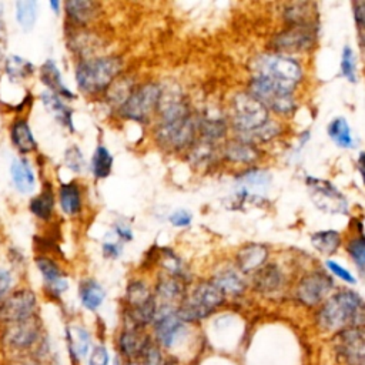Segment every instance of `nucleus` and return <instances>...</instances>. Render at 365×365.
<instances>
[{"instance_id":"f257e3e1","label":"nucleus","mask_w":365,"mask_h":365,"mask_svg":"<svg viewBox=\"0 0 365 365\" xmlns=\"http://www.w3.org/2000/svg\"><path fill=\"white\" fill-rule=\"evenodd\" d=\"M317 325L325 332L365 328V301L351 289L329 295L317 312Z\"/></svg>"},{"instance_id":"f03ea898","label":"nucleus","mask_w":365,"mask_h":365,"mask_svg":"<svg viewBox=\"0 0 365 365\" xmlns=\"http://www.w3.org/2000/svg\"><path fill=\"white\" fill-rule=\"evenodd\" d=\"M123 60L117 56H100L80 60L76 67V83L81 93L96 96L106 93L110 84L120 76Z\"/></svg>"},{"instance_id":"7ed1b4c3","label":"nucleus","mask_w":365,"mask_h":365,"mask_svg":"<svg viewBox=\"0 0 365 365\" xmlns=\"http://www.w3.org/2000/svg\"><path fill=\"white\" fill-rule=\"evenodd\" d=\"M254 76L278 88L294 93L302 80V67L291 56L281 53L261 54L254 60Z\"/></svg>"},{"instance_id":"20e7f679","label":"nucleus","mask_w":365,"mask_h":365,"mask_svg":"<svg viewBox=\"0 0 365 365\" xmlns=\"http://www.w3.org/2000/svg\"><path fill=\"white\" fill-rule=\"evenodd\" d=\"M200 120L191 111L163 117L154 130L155 141L168 151L190 150L200 137Z\"/></svg>"},{"instance_id":"39448f33","label":"nucleus","mask_w":365,"mask_h":365,"mask_svg":"<svg viewBox=\"0 0 365 365\" xmlns=\"http://www.w3.org/2000/svg\"><path fill=\"white\" fill-rule=\"evenodd\" d=\"M225 301V295L210 279L198 282L177 308L178 317L182 322H198L208 318Z\"/></svg>"},{"instance_id":"423d86ee","label":"nucleus","mask_w":365,"mask_h":365,"mask_svg":"<svg viewBox=\"0 0 365 365\" xmlns=\"http://www.w3.org/2000/svg\"><path fill=\"white\" fill-rule=\"evenodd\" d=\"M230 115L231 124L241 140L250 137L271 121L268 108L248 91L237 93L232 97Z\"/></svg>"},{"instance_id":"0eeeda50","label":"nucleus","mask_w":365,"mask_h":365,"mask_svg":"<svg viewBox=\"0 0 365 365\" xmlns=\"http://www.w3.org/2000/svg\"><path fill=\"white\" fill-rule=\"evenodd\" d=\"M124 299V317L128 328L143 329L144 327L153 324L157 312V302L154 294L150 291L148 285L144 281H131L127 285Z\"/></svg>"},{"instance_id":"6e6552de","label":"nucleus","mask_w":365,"mask_h":365,"mask_svg":"<svg viewBox=\"0 0 365 365\" xmlns=\"http://www.w3.org/2000/svg\"><path fill=\"white\" fill-rule=\"evenodd\" d=\"M161 96V86L157 83H144L135 86L127 100L117 110L120 117L137 123H145L157 113Z\"/></svg>"},{"instance_id":"1a4fd4ad","label":"nucleus","mask_w":365,"mask_h":365,"mask_svg":"<svg viewBox=\"0 0 365 365\" xmlns=\"http://www.w3.org/2000/svg\"><path fill=\"white\" fill-rule=\"evenodd\" d=\"M248 93L259 103H262L268 108V111H274L275 114L288 115L297 108L294 93L278 88L257 77L251 78Z\"/></svg>"},{"instance_id":"9d476101","label":"nucleus","mask_w":365,"mask_h":365,"mask_svg":"<svg viewBox=\"0 0 365 365\" xmlns=\"http://www.w3.org/2000/svg\"><path fill=\"white\" fill-rule=\"evenodd\" d=\"M305 182L309 190L311 200L317 208L328 214L348 212V200L331 181L317 177H307Z\"/></svg>"},{"instance_id":"9b49d317","label":"nucleus","mask_w":365,"mask_h":365,"mask_svg":"<svg viewBox=\"0 0 365 365\" xmlns=\"http://www.w3.org/2000/svg\"><path fill=\"white\" fill-rule=\"evenodd\" d=\"M332 289L334 281L328 274L322 271H312L298 281L295 297L302 305L314 308L321 305L329 297Z\"/></svg>"},{"instance_id":"f8f14e48","label":"nucleus","mask_w":365,"mask_h":365,"mask_svg":"<svg viewBox=\"0 0 365 365\" xmlns=\"http://www.w3.org/2000/svg\"><path fill=\"white\" fill-rule=\"evenodd\" d=\"M315 37V26H289L275 34L272 38V47L275 53L287 56L294 53H305L314 47Z\"/></svg>"},{"instance_id":"ddd939ff","label":"nucleus","mask_w":365,"mask_h":365,"mask_svg":"<svg viewBox=\"0 0 365 365\" xmlns=\"http://www.w3.org/2000/svg\"><path fill=\"white\" fill-rule=\"evenodd\" d=\"M334 351L344 365H365V328L345 329L335 334Z\"/></svg>"},{"instance_id":"4468645a","label":"nucleus","mask_w":365,"mask_h":365,"mask_svg":"<svg viewBox=\"0 0 365 365\" xmlns=\"http://www.w3.org/2000/svg\"><path fill=\"white\" fill-rule=\"evenodd\" d=\"M37 298L30 289H17L0 302V322L9 325L36 315Z\"/></svg>"},{"instance_id":"2eb2a0df","label":"nucleus","mask_w":365,"mask_h":365,"mask_svg":"<svg viewBox=\"0 0 365 365\" xmlns=\"http://www.w3.org/2000/svg\"><path fill=\"white\" fill-rule=\"evenodd\" d=\"M153 328L157 344L163 348H171L181 338L185 329V322L178 317L177 309L157 308Z\"/></svg>"},{"instance_id":"dca6fc26","label":"nucleus","mask_w":365,"mask_h":365,"mask_svg":"<svg viewBox=\"0 0 365 365\" xmlns=\"http://www.w3.org/2000/svg\"><path fill=\"white\" fill-rule=\"evenodd\" d=\"M185 282L187 279L164 272L157 279L153 292L157 302V308L177 309L185 297Z\"/></svg>"},{"instance_id":"f3484780","label":"nucleus","mask_w":365,"mask_h":365,"mask_svg":"<svg viewBox=\"0 0 365 365\" xmlns=\"http://www.w3.org/2000/svg\"><path fill=\"white\" fill-rule=\"evenodd\" d=\"M40 336V321L36 315L9 324L4 331L6 342L16 349L30 348Z\"/></svg>"},{"instance_id":"a211bd4d","label":"nucleus","mask_w":365,"mask_h":365,"mask_svg":"<svg viewBox=\"0 0 365 365\" xmlns=\"http://www.w3.org/2000/svg\"><path fill=\"white\" fill-rule=\"evenodd\" d=\"M34 262L44 279V287L47 288V292L53 297H60L68 287L66 272L48 255H37L34 258Z\"/></svg>"},{"instance_id":"6ab92c4d","label":"nucleus","mask_w":365,"mask_h":365,"mask_svg":"<svg viewBox=\"0 0 365 365\" xmlns=\"http://www.w3.org/2000/svg\"><path fill=\"white\" fill-rule=\"evenodd\" d=\"M268 254L269 252L265 245L250 242L238 250L235 255V264L242 274H254L257 269L267 264Z\"/></svg>"},{"instance_id":"aec40b11","label":"nucleus","mask_w":365,"mask_h":365,"mask_svg":"<svg viewBox=\"0 0 365 365\" xmlns=\"http://www.w3.org/2000/svg\"><path fill=\"white\" fill-rule=\"evenodd\" d=\"M64 10L71 27H86L97 17L100 4L90 0H70L64 3Z\"/></svg>"},{"instance_id":"412c9836","label":"nucleus","mask_w":365,"mask_h":365,"mask_svg":"<svg viewBox=\"0 0 365 365\" xmlns=\"http://www.w3.org/2000/svg\"><path fill=\"white\" fill-rule=\"evenodd\" d=\"M67 47L76 53L81 60L97 57L94 53L98 48V40L94 33L86 30V27H71L68 34Z\"/></svg>"},{"instance_id":"4be33fe9","label":"nucleus","mask_w":365,"mask_h":365,"mask_svg":"<svg viewBox=\"0 0 365 365\" xmlns=\"http://www.w3.org/2000/svg\"><path fill=\"white\" fill-rule=\"evenodd\" d=\"M254 288L262 294H272L282 288L285 275L275 264H265L254 272Z\"/></svg>"},{"instance_id":"5701e85b","label":"nucleus","mask_w":365,"mask_h":365,"mask_svg":"<svg viewBox=\"0 0 365 365\" xmlns=\"http://www.w3.org/2000/svg\"><path fill=\"white\" fill-rule=\"evenodd\" d=\"M151 338L138 328H125L118 336V349L127 359H138Z\"/></svg>"},{"instance_id":"b1692460","label":"nucleus","mask_w":365,"mask_h":365,"mask_svg":"<svg viewBox=\"0 0 365 365\" xmlns=\"http://www.w3.org/2000/svg\"><path fill=\"white\" fill-rule=\"evenodd\" d=\"M40 80L47 87L48 91L60 96L61 98L73 100L76 97L74 93L64 84L61 73H60L56 61L51 60V58L46 60V63L41 64V67H40Z\"/></svg>"},{"instance_id":"393cba45","label":"nucleus","mask_w":365,"mask_h":365,"mask_svg":"<svg viewBox=\"0 0 365 365\" xmlns=\"http://www.w3.org/2000/svg\"><path fill=\"white\" fill-rule=\"evenodd\" d=\"M43 106L47 108V111L66 128L70 131H74V123H73V110L63 101V98L48 90H44L40 94Z\"/></svg>"},{"instance_id":"a878e982","label":"nucleus","mask_w":365,"mask_h":365,"mask_svg":"<svg viewBox=\"0 0 365 365\" xmlns=\"http://www.w3.org/2000/svg\"><path fill=\"white\" fill-rule=\"evenodd\" d=\"M10 177L13 180V185L21 194H29L34 190L36 175L26 158H14L10 164Z\"/></svg>"},{"instance_id":"bb28decb","label":"nucleus","mask_w":365,"mask_h":365,"mask_svg":"<svg viewBox=\"0 0 365 365\" xmlns=\"http://www.w3.org/2000/svg\"><path fill=\"white\" fill-rule=\"evenodd\" d=\"M224 157L231 163L250 165L258 160L259 153L255 145H252L247 141H242L240 138H235L225 144Z\"/></svg>"},{"instance_id":"cd10ccee","label":"nucleus","mask_w":365,"mask_h":365,"mask_svg":"<svg viewBox=\"0 0 365 365\" xmlns=\"http://www.w3.org/2000/svg\"><path fill=\"white\" fill-rule=\"evenodd\" d=\"M66 339L71 358L74 361H81L87 355L91 345L88 331L80 325H70L66 328Z\"/></svg>"},{"instance_id":"c85d7f7f","label":"nucleus","mask_w":365,"mask_h":365,"mask_svg":"<svg viewBox=\"0 0 365 365\" xmlns=\"http://www.w3.org/2000/svg\"><path fill=\"white\" fill-rule=\"evenodd\" d=\"M10 140L21 154L33 153L37 148V141L26 118L16 120L10 127Z\"/></svg>"},{"instance_id":"c756f323","label":"nucleus","mask_w":365,"mask_h":365,"mask_svg":"<svg viewBox=\"0 0 365 365\" xmlns=\"http://www.w3.org/2000/svg\"><path fill=\"white\" fill-rule=\"evenodd\" d=\"M211 281L220 288V291L227 297V295H231V297H238L241 295L245 288H247V284L244 281V278L241 277L240 272L228 268V269H222L220 272H217Z\"/></svg>"},{"instance_id":"7c9ffc66","label":"nucleus","mask_w":365,"mask_h":365,"mask_svg":"<svg viewBox=\"0 0 365 365\" xmlns=\"http://www.w3.org/2000/svg\"><path fill=\"white\" fill-rule=\"evenodd\" d=\"M58 201L64 214L77 215L81 211V190L76 181L63 182L58 188Z\"/></svg>"},{"instance_id":"2f4dec72","label":"nucleus","mask_w":365,"mask_h":365,"mask_svg":"<svg viewBox=\"0 0 365 365\" xmlns=\"http://www.w3.org/2000/svg\"><path fill=\"white\" fill-rule=\"evenodd\" d=\"M78 298L84 308L88 311H96L106 298V291L93 278H86L78 284Z\"/></svg>"},{"instance_id":"473e14b6","label":"nucleus","mask_w":365,"mask_h":365,"mask_svg":"<svg viewBox=\"0 0 365 365\" xmlns=\"http://www.w3.org/2000/svg\"><path fill=\"white\" fill-rule=\"evenodd\" d=\"M284 19L289 26H317L315 6L312 3H291L284 10Z\"/></svg>"},{"instance_id":"72a5a7b5","label":"nucleus","mask_w":365,"mask_h":365,"mask_svg":"<svg viewBox=\"0 0 365 365\" xmlns=\"http://www.w3.org/2000/svg\"><path fill=\"white\" fill-rule=\"evenodd\" d=\"M29 208L31 214L38 220H43V221L50 220L54 211V191L48 181L43 185L41 192L31 198Z\"/></svg>"},{"instance_id":"f704fd0d","label":"nucleus","mask_w":365,"mask_h":365,"mask_svg":"<svg viewBox=\"0 0 365 365\" xmlns=\"http://www.w3.org/2000/svg\"><path fill=\"white\" fill-rule=\"evenodd\" d=\"M327 133L329 135V138L332 140V143L335 145H338L339 148H352L354 147V137H352V131L351 127L348 124V121L344 117H336L334 118L328 127H327Z\"/></svg>"},{"instance_id":"c9c22d12","label":"nucleus","mask_w":365,"mask_h":365,"mask_svg":"<svg viewBox=\"0 0 365 365\" xmlns=\"http://www.w3.org/2000/svg\"><path fill=\"white\" fill-rule=\"evenodd\" d=\"M341 234L335 230L317 231L311 235L312 247L322 255H334L341 245Z\"/></svg>"},{"instance_id":"e433bc0d","label":"nucleus","mask_w":365,"mask_h":365,"mask_svg":"<svg viewBox=\"0 0 365 365\" xmlns=\"http://www.w3.org/2000/svg\"><path fill=\"white\" fill-rule=\"evenodd\" d=\"M271 182V175L264 170H247L238 177V184L241 185V190L254 194L257 191H262L268 188Z\"/></svg>"},{"instance_id":"4c0bfd02","label":"nucleus","mask_w":365,"mask_h":365,"mask_svg":"<svg viewBox=\"0 0 365 365\" xmlns=\"http://www.w3.org/2000/svg\"><path fill=\"white\" fill-rule=\"evenodd\" d=\"M134 83L130 77H117L110 87L106 90V100L108 104L114 106L117 110L121 107V104L127 100V97L134 90Z\"/></svg>"},{"instance_id":"58836bf2","label":"nucleus","mask_w":365,"mask_h":365,"mask_svg":"<svg viewBox=\"0 0 365 365\" xmlns=\"http://www.w3.org/2000/svg\"><path fill=\"white\" fill-rule=\"evenodd\" d=\"M34 68L36 67L33 63L17 54L9 56L4 63V71L11 81H19L30 77L34 73Z\"/></svg>"},{"instance_id":"ea45409f","label":"nucleus","mask_w":365,"mask_h":365,"mask_svg":"<svg viewBox=\"0 0 365 365\" xmlns=\"http://www.w3.org/2000/svg\"><path fill=\"white\" fill-rule=\"evenodd\" d=\"M113 163L114 158L110 154V151L107 150L106 145L98 144L93 157H91V163H90V168L91 173L96 178H106L110 175L111 170H113Z\"/></svg>"},{"instance_id":"a19ab883","label":"nucleus","mask_w":365,"mask_h":365,"mask_svg":"<svg viewBox=\"0 0 365 365\" xmlns=\"http://www.w3.org/2000/svg\"><path fill=\"white\" fill-rule=\"evenodd\" d=\"M16 17L21 29L30 30L37 19V1L23 0L16 3Z\"/></svg>"},{"instance_id":"79ce46f5","label":"nucleus","mask_w":365,"mask_h":365,"mask_svg":"<svg viewBox=\"0 0 365 365\" xmlns=\"http://www.w3.org/2000/svg\"><path fill=\"white\" fill-rule=\"evenodd\" d=\"M341 74L349 83H355L356 81V60H355L354 50L349 46H345L342 48V54H341Z\"/></svg>"},{"instance_id":"37998d69","label":"nucleus","mask_w":365,"mask_h":365,"mask_svg":"<svg viewBox=\"0 0 365 365\" xmlns=\"http://www.w3.org/2000/svg\"><path fill=\"white\" fill-rule=\"evenodd\" d=\"M346 252L349 254L351 259L355 262V265L361 269H365V237L358 235L349 240L346 245Z\"/></svg>"},{"instance_id":"c03bdc74","label":"nucleus","mask_w":365,"mask_h":365,"mask_svg":"<svg viewBox=\"0 0 365 365\" xmlns=\"http://www.w3.org/2000/svg\"><path fill=\"white\" fill-rule=\"evenodd\" d=\"M64 164L73 173H83L86 167V160L78 145L73 144L67 147V150L64 151Z\"/></svg>"},{"instance_id":"a18cd8bd","label":"nucleus","mask_w":365,"mask_h":365,"mask_svg":"<svg viewBox=\"0 0 365 365\" xmlns=\"http://www.w3.org/2000/svg\"><path fill=\"white\" fill-rule=\"evenodd\" d=\"M138 359L143 362V365H164V356L160 345L154 341H150L147 344Z\"/></svg>"},{"instance_id":"49530a36","label":"nucleus","mask_w":365,"mask_h":365,"mask_svg":"<svg viewBox=\"0 0 365 365\" xmlns=\"http://www.w3.org/2000/svg\"><path fill=\"white\" fill-rule=\"evenodd\" d=\"M325 265H327V268L331 271V274H334L336 278L342 279L344 282L352 284V285L356 282L355 277H354L348 269H345L342 265H339L336 261L327 259V261H325Z\"/></svg>"},{"instance_id":"de8ad7c7","label":"nucleus","mask_w":365,"mask_h":365,"mask_svg":"<svg viewBox=\"0 0 365 365\" xmlns=\"http://www.w3.org/2000/svg\"><path fill=\"white\" fill-rule=\"evenodd\" d=\"M108 364H110V358L106 346L104 345L94 346L88 358V365H108Z\"/></svg>"},{"instance_id":"09e8293b","label":"nucleus","mask_w":365,"mask_h":365,"mask_svg":"<svg viewBox=\"0 0 365 365\" xmlns=\"http://www.w3.org/2000/svg\"><path fill=\"white\" fill-rule=\"evenodd\" d=\"M168 220L174 227H188L192 221V215L185 210H177L173 214H170Z\"/></svg>"},{"instance_id":"8fccbe9b","label":"nucleus","mask_w":365,"mask_h":365,"mask_svg":"<svg viewBox=\"0 0 365 365\" xmlns=\"http://www.w3.org/2000/svg\"><path fill=\"white\" fill-rule=\"evenodd\" d=\"M354 7V17L358 30L364 34L365 33V1H355Z\"/></svg>"},{"instance_id":"3c124183","label":"nucleus","mask_w":365,"mask_h":365,"mask_svg":"<svg viewBox=\"0 0 365 365\" xmlns=\"http://www.w3.org/2000/svg\"><path fill=\"white\" fill-rule=\"evenodd\" d=\"M11 285V274L9 269L0 267V302L4 299L9 288Z\"/></svg>"},{"instance_id":"603ef678","label":"nucleus","mask_w":365,"mask_h":365,"mask_svg":"<svg viewBox=\"0 0 365 365\" xmlns=\"http://www.w3.org/2000/svg\"><path fill=\"white\" fill-rule=\"evenodd\" d=\"M104 257L107 258H113L115 259L120 254H121V245L118 242H111V241H106L101 247Z\"/></svg>"},{"instance_id":"864d4df0","label":"nucleus","mask_w":365,"mask_h":365,"mask_svg":"<svg viewBox=\"0 0 365 365\" xmlns=\"http://www.w3.org/2000/svg\"><path fill=\"white\" fill-rule=\"evenodd\" d=\"M114 231H115V235L121 240V241H131L133 240V232H131V228L128 225H124V224H115L114 225Z\"/></svg>"},{"instance_id":"5fc2aeb1","label":"nucleus","mask_w":365,"mask_h":365,"mask_svg":"<svg viewBox=\"0 0 365 365\" xmlns=\"http://www.w3.org/2000/svg\"><path fill=\"white\" fill-rule=\"evenodd\" d=\"M358 171H359L361 178H362V181L365 184V151H362L359 154V157H358Z\"/></svg>"},{"instance_id":"6e6d98bb","label":"nucleus","mask_w":365,"mask_h":365,"mask_svg":"<svg viewBox=\"0 0 365 365\" xmlns=\"http://www.w3.org/2000/svg\"><path fill=\"white\" fill-rule=\"evenodd\" d=\"M50 7L53 9V11L56 13V14H58V9H60V1H50Z\"/></svg>"},{"instance_id":"4d7b16f0","label":"nucleus","mask_w":365,"mask_h":365,"mask_svg":"<svg viewBox=\"0 0 365 365\" xmlns=\"http://www.w3.org/2000/svg\"><path fill=\"white\" fill-rule=\"evenodd\" d=\"M124 365H143V362L140 359H127Z\"/></svg>"}]
</instances>
